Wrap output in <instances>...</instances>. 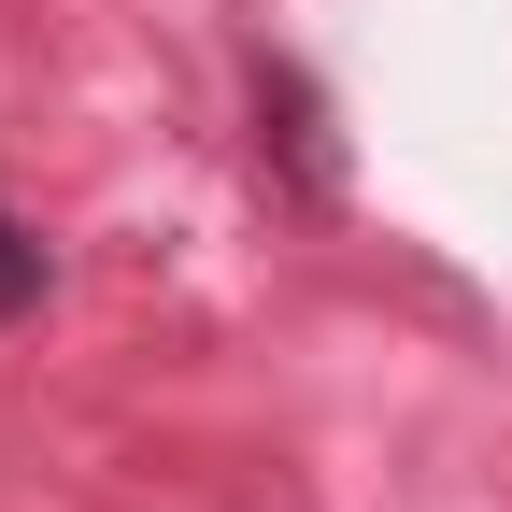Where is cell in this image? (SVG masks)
I'll return each mask as SVG.
<instances>
[{"mask_svg": "<svg viewBox=\"0 0 512 512\" xmlns=\"http://www.w3.org/2000/svg\"><path fill=\"white\" fill-rule=\"evenodd\" d=\"M29 299H43V242L0 214V313H29Z\"/></svg>", "mask_w": 512, "mask_h": 512, "instance_id": "1", "label": "cell"}]
</instances>
